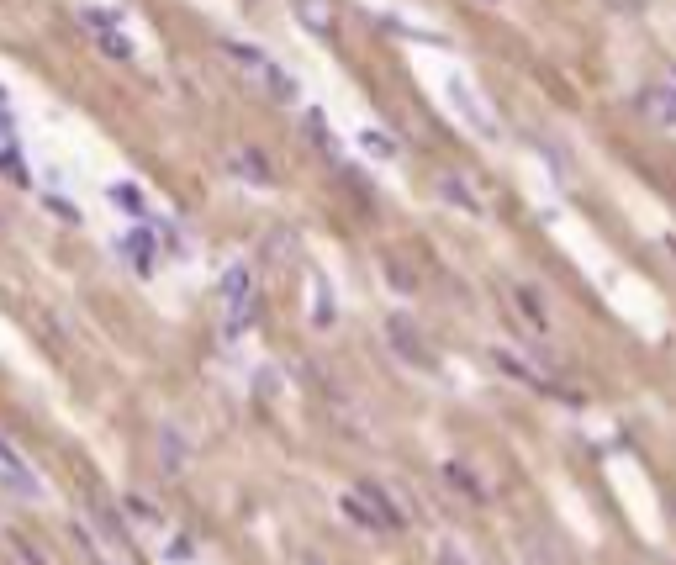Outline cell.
Returning a JSON list of instances; mask_svg holds the SVG:
<instances>
[{
  "mask_svg": "<svg viewBox=\"0 0 676 565\" xmlns=\"http://www.w3.org/2000/svg\"><path fill=\"white\" fill-rule=\"evenodd\" d=\"M222 301H228V333L238 338L259 317V296H254V270L249 265H233L228 275H222Z\"/></svg>",
  "mask_w": 676,
  "mask_h": 565,
  "instance_id": "1",
  "label": "cell"
},
{
  "mask_svg": "<svg viewBox=\"0 0 676 565\" xmlns=\"http://www.w3.org/2000/svg\"><path fill=\"white\" fill-rule=\"evenodd\" d=\"M80 22L96 32V43L106 48V59L133 64V37L122 32V11H111V6H80Z\"/></svg>",
  "mask_w": 676,
  "mask_h": 565,
  "instance_id": "2",
  "label": "cell"
},
{
  "mask_svg": "<svg viewBox=\"0 0 676 565\" xmlns=\"http://www.w3.org/2000/svg\"><path fill=\"white\" fill-rule=\"evenodd\" d=\"M444 90H449V106H455L460 117H465V127H471L476 138L497 143V117L481 106V96L471 90V80H465V74H449V80H444Z\"/></svg>",
  "mask_w": 676,
  "mask_h": 565,
  "instance_id": "3",
  "label": "cell"
},
{
  "mask_svg": "<svg viewBox=\"0 0 676 565\" xmlns=\"http://www.w3.org/2000/svg\"><path fill=\"white\" fill-rule=\"evenodd\" d=\"M386 344L402 354V360L412 365V370H434V354H428V338L418 333V323H412L407 312H391L386 317Z\"/></svg>",
  "mask_w": 676,
  "mask_h": 565,
  "instance_id": "4",
  "label": "cell"
},
{
  "mask_svg": "<svg viewBox=\"0 0 676 565\" xmlns=\"http://www.w3.org/2000/svg\"><path fill=\"white\" fill-rule=\"evenodd\" d=\"M222 59H228V64L243 74V80L259 85V90H265V85H270V74L280 69V64L270 59V53H259L254 43H222Z\"/></svg>",
  "mask_w": 676,
  "mask_h": 565,
  "instance_id": "5",
  "label": "cell"
},
{
  "mask_svg": "<svg viewBox=\"0 0 676 565\" xmlns=\"http://www.w3.org/2000/svg\"><path fill=\"white\" fill-rule=\"evenodd\" d=\"M439 201L455 206V212H465V217H481L486 212V201L471 191V175H460V169H444V175H439Z\"/></svg>",
  "mask_w": 676,
  "mask_h": 565,
  "instance_id": "6",
  "label": "cell"
},
{
  "mask_svg": "<svg viewBox=\"0 0 676 565\" xmlns=\"http://www.w3.org/2000/svg\"><path fill=\"white\" fill-rule=\"evenodd\" d=\"M154 455H159V476L164 481H180V470H185V433L175 428V423H164L159 433H154Z\"/></svg>",
  "mask_w": 676,
  "mask_h": 565,
  "instance_id": "7",
  "label": "cell"
},
{
  "mask_svg": "<svg viewBox=\"0 0 676 565\" xmlns=\"http://www.w3.org/2000/svg\"><path fill=\"white\" fill-rule=\"evenodd\" d=\"M228 169H233V180L254 185V191L275 185V169H270V159L259 154V148H233V154H228Z\"/></svg>",
  "mask_w": 676,
  "mask_h": 565,
  "instance_id": "8",
  "label": "cell"
},
{
  "mask_svg": "<svg viewBox=\"0 0 676 565\" xmlns=\"http://www.w3.org/2000/svg\"><path fill=\"white\" fill-rule=\"evenodd\" d=\"M0 481H6V492L27 497V502H37V497H43V481H37L32 470L11 455V444H6V439H0Z\"/></svg>",
  "mask_w": 676,
  "mask_h": 565,
  "instance_id": "9",
  "label": "cell"
},
{
  "mask_svg": "<svg viewBox=\"0 0 676 565\" xmlns=\"http://www.w3.org/2000/svg\"><path fill=\"white\" fill-rule=\"evenodd\" d=\"M122 254L133 259L138 275H154V265H159V249H154V233H148V228H133V233H127V238H122Z\"/></svg>",
  "mask_w": 676,
  "mask_h": 565,
  "instance_id": "10",
  "label": "cell"
},
{
  "mask_svg": "<svg viewBox=\"0 0 676 565\" xmlns=\"http://www.w3.org/2000/svg\"><path fill=\"white\" fill-rule=\"evenodd\" d=\"M640 106H645L661 127H676V85H650Z\"/></svg>",
  "mask_w": 676,
  "mask_h": 565,
  "instance_id": "11",
  "label": "cell"
},
{
  "mask_svg": "<svg viewBox=\"0 0 676 565\" xmlns=\"http://www.w3.org/2000/svg\"><path fill=\"white\" fill-rule=\"evenodd\" d=\"M513 301H518V317H523V323H534L539 333L550 328V312H544L539 291H529V286H513Z\"/></svg>",
  "mask_w": 676,
  "mask_h": 565,
  "instance_id": "12",
  "label": "cell"
},
{
  "mask_svg": "<svg viewBox=\"0 0 676 565\" xmlns=\"http://www.w3.org/2000/svg\"><path fill=\"white\" fill-rule=\"evenodd\" d=\"M296 22H302L307 32H333V16H328V0H296Z\"/></svg>",
  "mask_w": 676,
  "mask_h": 565,
  "instance_id": "13",
  "label": "cell"
},
{
  "mask_svg": "<svg viewBox=\"0 0 676 565\" xmlns=\"http://www.w3.org/2000/svg\"><path fill=\"white\" fill-rule=\"evenodd\" d=\"M360 497H365V502L375 507V518H381V523H386V529H402V523H407V518L397 513V507H391V497L381 492V486H360Z\"/></svg>",
  "mask_w": 676,
  "mask_h": 565,
  "instance_id": "14",
  "label": "cell"
},
{
  "mask_svg": "<svg viewBox=\"0 0 676 565\" xmlns=\"http://www.w3.org/2000/svg\"><path fill=\"white\" fill-rule=\"evenodd\" d=\"M344 513H349L354 523H360V529H370V534H386V523L375 518V507H370L360 492H349V497H344Z\"/></svg>",
  "mask_w": 676,
  "mask_h": 565,
  "instance_id": "15",
  "label": "cell"
},
{
  "mask_svg": "<svg viewBox=\"0 0 676 565\" xmlns=\"http://www.w3.org/2000/svg\"><path fill=\"white\" fill-rule=\"evenodd\" d=\"M312 323L317 328H333V291H328L323 275H317V286H312Z\"/></svg>",
  "mask_w": 676,
  "mask_h": 565,
  "instance_id": "16",
  "label": "cell"
},
{
  "mask_svg": "<svg viewBox=\"0 0 676 565\" xmlns=\"http://www.w3.org/2000/svg\"><path fill=\"white\" fill-rule=\"evenodd\" d=\"M360 148H365V154H375V159H397V143H391L381 127H365V133H360Z\"/></svg>",
  "mask_w": 676,
  "mask_h": 565,
  "instance_id": "17",
  "label": "cell"
},
{
  "mask_svg": "<svg viewBox=\"0 0 676 565\" xmlns=\"http://www.w3.org/2000/svg\"><path fill=\"white\" fill-rule=\"evenodd\" d=\"M90 518H96V534H101V539H111V544H122V539H127V534H122V518L111 513V507H96Z\"/></svg>",
  "mask_w": 676,
  "mask_h": 565,
  "instance_id": "18",
  "label": "cell"
},
{
  "mask_svg": "<svg viewBox=\"0 0 676 565\" xmlns=\"http://www.w3.org/2000/svg\"><path fill=\"white\" fill-rule=\"evenodd\" d=\"M11 550H16V555H22L27 565H53V560H48L43 550H37V544H32V539H22V534H11Z\"/></svg>",
  "mask_w": 676,
  "mask_h": 565,
  "instance_id": "19",
  "label": "cell"
},
{
  "mask_svg": "<svg viewBox=\"0 0 676 565\" xmlns=\"http://www.w3.org/2000/svg\"><path fill=\"white\" fill-rule=\"evenodd\" d=\"M439 565H471V555H465L455 539H439Z\"/></svg>",
  "mask_w": 676,
  "mask_h": 565,
  "instance_id": "20",
  "label": "cell"
},
{
  "mask_svg": "<svg viewBox=\"0 0 676 565\" xmlns=\"http://www.w3.org/2000/svg\"><path fill=\"white\" fill-rule=\"evenodd\" d=\"M127 513H133L138 523H159V507H154V502H143V497H127Z\"/></svg>",
  "mask_w": 676,
  "mask_h": 565,
  "instance_id": "21",
  "label": "cell"
},
{
  "mask_svg": "<svg viewBox=\"0 0 676 565\" xmlns=\"http://www.w3.org/2000/svg\"><path fill=\"white\" fill-rule=\"evenodd\" d=\"M307 133H312V143L328 148V122H323V111H307Z\"/></svg>",
  "mask_w": 676,
  "mask_h": 565,
  "instance_id": "22",
  "label": "cell"
},
{
  "mask_svg": "<svg viewBox=\"0 0 676 565\" xmlns=\"http://www.w3.org/2000/svg\"><path fill=\"white\" fill-rule=\"evenodd\" d=\"M191 555H196V544H191V539H175V544H169V560H175V565H185Z\"/></svg>",
  "mask_w": 676,
  "mask_h": 565,
  "instance_id": "23",
  "label": "cell"
},
{
  "mask_svg": "<svg viewBox=\"0 0 676 565\" xmlns=\"http://www.w3.org/2000/svg\"><path fill=\"white\" fill-rule=\"evenodd\" d=\"M307 565H323V560H317V555H312V560H307Z\"/></svg>",
  "mask_w": 676,
  "mask_h": 565,
  "instance_id": "24",
  "label": "cell"
},
{
  "mask_svg": "<svg viewBox=\"0 0 676 565\" xmlns=\"http://www.w3.org/2000/svg\"><path fill=\"white\" fill-rule=\"evenodd\" d=\"M671 85H676V64H671Z\"/></svg>",
  "mask_w": 676,
  "mask_h": 565,
  "instance_id": "25",
  "label": "cell"
},
{
  "mask_svg": "<svg viewBox=\"0 0 676 565\" xmlns=\"http://www.w3.org/2000/svg\"><path fill=\"white\" fill-rule=\"evenodd\" d=\"M0 106H6V90H0Z\"/></svg>",
  "mask_w": 676,
  "mask_h": 565,
  "instance_id": "26",
  "label": "cell"
}]
</instances>
